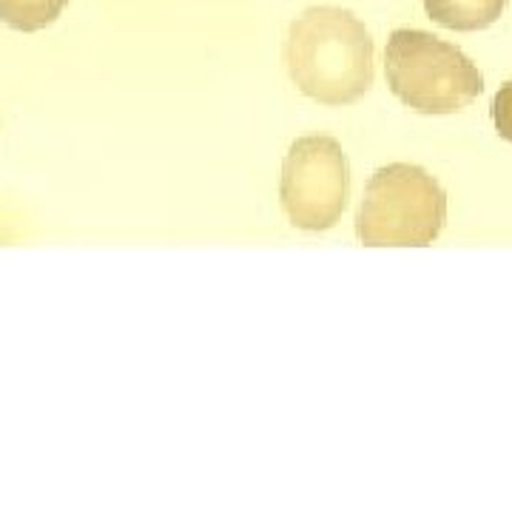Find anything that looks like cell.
I'll return each mask as SVG.
<instances>
[{
  "label": "cell",
  "mask_w": 512,
  "mask_h": 512,
  "mask_svg": "<svg viewBox=\"0 0 512 512\" xmlns=\"http://www.w3.org/2000/svg\"><path fill=\"white\" fill-rule=\"evenodd\" d=\"M350 197V165L330 134L293 140L279 177V202L299 231H330Z\"/></svg>",
  "instance_id": "obj_4"
},
{
  "label": "cell",
  "mask_w": 512,
  "mask_h": 512,
  "mask_svg": "<svg viewBox=\"0 0 512 512\" xmlns=\"http://www.w3.org/2000/svg\"><path fill=\"white\" fill-rule=\"evenodd\" d=\"M507 3L510 0H424V9L444 29L481 32L504 15Z\"/></svg>",
  "instance_id": "obj_5"
},
{
  "label": "cell",
  "mask_w": 512,
  "mask_h": 512,
  "mask_svg": "<svg viewBox=\"0 0 512 512\" xmlns=\"http://www.w3.org/2000/svg\"><path fill=\"white\" fill-rule=\"evenodd\" d=\"M69 0H0V23L15 32H40L52 26Z\"/></svg>",
  "instance_id": "obj_6"
},
{
  "label": "cell",
  "mask_w": 512,
  "mask_h": 512,
  "mask_svg": "<svg viewBox=\"0 0 512 512\" xmlns=\"http://www.w3.org/2000/svg\"><path fill=\"white\" fill-rule=\"evenodd\" d=\"M373 37L350 9L313 6L293 20L285 66L293 86L322 106H350L373 86Z\"/></svg>",
  "instance_id": "obj_1"
},
{
  "label": "cell",
  "mask_w": 512,
  "mask_h": 512,
  "mask_svg": "<svg viewBox=\"0 0 512 512\" xmlns=\"http://www.w3.org/2000/svg\"><path fill=\"white\" fill-rule=\"evenodd\" d=\"M390 92L419 114H456L484 92L478 66L441 37L421 29H396L384 49Z\"/></svg>",
  "instance_id": "obj_2"
},
{
  "label": "cell",
  "mask_w": 512,
  "mask_h": 512,
  "mask_svg": "<svg viewBox=\"0 0 512 512\" xmlns=\"http://www.w3.org/2000/svg\"><path fill=\"white\" fill-rule=\"evenodd\" d=\"M447 222V194L424 168L393 163L367 180L356 211V237L365 248H424Z\"/></svg>",
  "instance_id": "obj_3"
},
{
  "label": "cell",
  "mask_w": 512,
  "mask_h": 512,
  "mask_svg": "<svg viewBox=\"0 0 512 512\" xmlns=\"http://www.w3.org/2000/svg\"><path fill=\"white\" fill-rule=\"evenodd\" d=\"M493 123H495V131L512 143V80L510 83H504L498 94H495L493 100Z\"/></svg>",
  "instance_id": "obj_7"
}]
</instances>
